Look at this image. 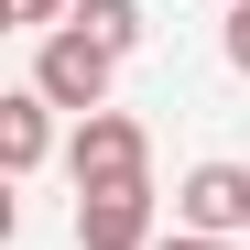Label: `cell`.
<instances>
[{"mask_svg": "<svg viewBox=\"0 0 250 250\" xmlns=\"http://www.w3.org/2000/svg\"><path fill=\"white\" fill-rule=\"evenodd\" d=\"M218 44H229V65L250 76V0H229V33H218Z\"/></svg>", "mask_w": 250, "mask_h": 250, "instance_id": "ba28073f", "label": "cell"}, {"mask_svg": "<svg viewBox=\"0 0 250 250\" xmlns=\"http://www.w3.org/2000/svg\"><path fill=\"white\" fill-rule=\"evenodd\" d=\"M152 239H163L152 185H87L76 196V250H152Z\"/></svg>", "mask_w": 250, "mask_h": 250, "instance_id": "277c9868", "label": "cell"}, {"mask_svg": "<svg viewBox=\"0 0 250 250\" xmlns=\"http://www.w3.org/2000/svg\"><path fill=\"white\" fill-rule=\"evenodd\" d=\"M174 229L239 239L250 229V163H185V174H174Z\"/></svg>", "mask_w": 250, "mask_h": 250, "instance_id": "3957f363", "label": "cell"}, {"mask_svg": "<svg viewBox=\"0 0 250 250\" xmlns=\"http://www.w3.org/2000/svg\"><path fill=\"white\" fill-rule=\"evenodd\" d=\"M65 33H87L98 55H131V44H142V0H76Z\"/></svg>", "mask_w": 250, "mask_h": 250, "instance_id": "8992f818", "label": "cell"}, {"mask_svg": "<svg viewBox=\"0 0 250 250\" xmlns=\"http://www.w3.org/2000/svg\"><path fill=\"white\" fill-rule=\"evenodd\" d=\"M44 152H55V98L11 87L0 98V163H11V174H44Z\"/></svg>", "mask_w": 250, "mask_h": 250, "instance_id": "5b68a950", "label": "cell"}, {"mask_svg": "<svg viewBox=\"0 0 250 250\" xmlns=\"http://www.w3.org/2000/svg\"><path fill=\"white\" fill-rule=\"evenodd\" d=\"M0 11H11L22 33H65V22H76V0H0Z\"/></svg>", "mask_w": 250, "mask_h": 250, "instance_id": "52a82bcc", "label": "cell"}, {"mask_svg": "<svg viewBox=\"0 0 250 250\" xmlns=\"http://www.w3.org/2000/svg\"><path fill=\"white\" fill-rule=\"evenodd\" d=\"M109 76H120V55H98L87 33H44V55H33V87H44L55 109H76V120L109 109Z\"/></svg>", "mask_w": 250, "mask_h": 250, "instance_id": "7a4b0ae2", "label": "cell"}, {"mask_svg": "<svg viewBox=\"0 0 250 250\" xmlns=\"http://www.w3.org/2000/svg\"><path fill=\"white\" fill-rule=\"evenodd\" d=\"M152 250H239V239H196V229H163Z\"/></svg>", "mask_w": 250, "mask_h": 250, "instance_id": "9c48e42d", "label": "cell"}, {"mask_svg": "<svg viewBox=\"0 0 250 250\" xmlns=\"http://www.w3.org/2000/svg\"><path fill=\"white\" fill-rule=\"evenodd\" d=\"M65 174L76 196L87 185H152V131L131 109H98V120H76V142H65Z\"/></svg>", "mask_w": 250, "mask_h": 250, "instance_id": "6da1fadb", "label": "cell"}]
</instances>
